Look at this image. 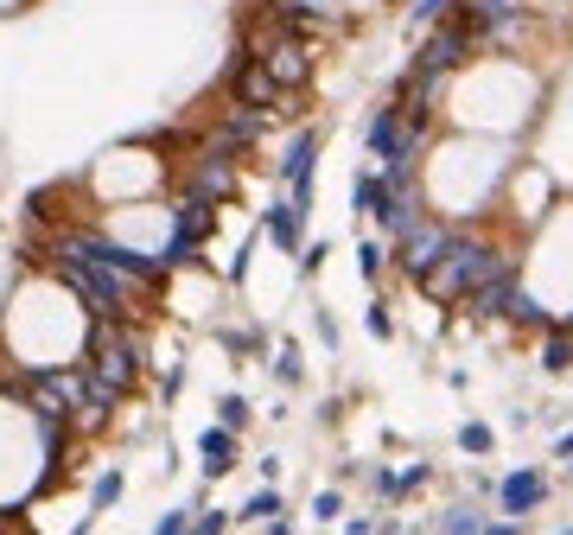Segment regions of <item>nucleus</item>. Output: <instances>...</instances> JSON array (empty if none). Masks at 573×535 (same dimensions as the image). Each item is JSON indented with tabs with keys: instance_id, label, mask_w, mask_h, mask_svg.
<instances>
[{
	"instance_id": "obj_19",
	"label": "nucleus",
	"mask_w": 573,
	"mask_h": 535,
	"mask_svg": "<svg viewBox=\"0 0 573 535\" xmlns=\"http://www.w3.org/2000/svg\"><path fill=\"white\" fill-rule=\"evenodd\" d=\"M484 535H516V529H510V523H491V529H484Z\"/></svg>"
},
{
	"instance_id": "obj_1",
	"label": "nucleus",
	"mask_w": 573,
	"mask_h": 535,
	"mask_svg": "<svg viewBox=\"0 0 573 535\" xmlns=\"http://www.w3.org/2000/svg\"><path fill=\"white\" fill-rule=\"evenodd\" d=\"M497 274H510V262H503L497 249H472V243H453L446 236V255H440V268H433V293H446V300H472V293L484 281H497Z\"/></svg>"
},
{
	"instance_id": "obj_10",
	"label": "nucleus",
	"mask_w": 573,
	"mask_h": 535,
	"mask_svg": "<svg viewBox=\"0 0 573 535\" xmlns=\"http://www.w3.org/2000/svg\"><path fill=\"white\" fill-rule=\"evenodd\" d=\"M121 491H128V478H121L115 465H109V472H96V491H90V497H96V510H109Z\"/></svg>"
},
{
	"instance_id": "obj_11",
	"label": "nucleus",
	"mask_w": 573,
	"mask_h": 535,
	"mask_svg": "<svg viewBox=\"0 0 573 535\" xmlns=\"http://www.w3.org/2000/svg\"><path fill=\"white\" fill-rule=\"evenodd\" d=\"M242 516H249V523H268V516H281V491H255L249 504H242Z\"/></svg>"
},
{
	"instance_id": "obj_2",
	"label": "nucleus",
	"mask_w": 573,
	"mask_h": 535,
	"mask_svg": "<svg viewBox=\"0 0 573 535\" xmlns=\"http://www.w3.org/2000/svg\"><path fill=\"white\" fill-rule=\"evenodd\" d=\"M472 313H478V319H523V325L542 319V313H535V306L523 300V293H516L510 274H497V281H484V287L472 293Z\"/></svg>"
},
{
	"instance_id": "obj_7",
	"label": "nucleus",
	"mask_w": 573,
	"mask_h": 535,
	"mask_svg": "<svg viewBox=\"0 0 573 535\" xmlns=\"http://www.w3.org/2000/svg\"><path fill=\"white\" fill-rule=\"evenodd\" d=\"M198 459H204V472H230L236 465V434H223V427H204V440H198Z\"/></svg>"
},
{
	"instance_id": "obj_5",
	"label": "nucleus",
	"mask_w": 573,
	"mask_h": 535,
	"mask_svg": "<svg viewBox=\"0 0 573 535\" xmlns=\"http://www.w3.org/2000/svg\"><path fill=\"white\" fill-rule=\"evenodd\" d=\"M459 51H465V26H446L440 39H433L427 51H421V83H433V77H446L459 64Z\"/></svg>"
},
{
	"instance_id": "obj_13",
	"label": "nucleus",
	"mask_w": 573,
	"mask_h": 535,
	"mask_svg": "<svg viewBox=\"0 0 573 535\" xmlns=\"http://www.w3.org/2000/svg\"><path fill=\"white\" fill-rule=\"evenodd\" d=\"M274 376H281V383H300V351H293V344H281V357H274Z\"/></svg>"
},
{
	"instance_id": "obj_15",
	"label": "nucleus",
	"mask_w": 573,
	"mask_h": 535,
	"mask_svg": "<svg viewBox=\"0 0 573 535\" xmlns=\"http://www.w3.org/2000/svg\"><path fill=\"white\" fill-rule=\"evenodd\" d=\"M446 535H484V523L472 510H453V516H446Z\"/></svg>"
},
{
	"instance_id": "obj_9",
	"label": "nucleus",
	"mask_w": 573,
	"mask_h": 535,
	"mask_svg": "<svg viewBox=\"0 0 573 535\" xmlns=\"http://www.w3.org/2000/svg\"><path fill=\"white\" fill-rule=\"evenodd\" d=\"M217 427H223V434H242V427H249V402H242V395H223V402H217Z\"/></svg>"
},
{
	"instance_id": "obj_8",
	"label": "nucleus",
	"mask_w": 573,
	"mask_h": 535,
	"mask_svg": "<svg viewBox=\"0 0 573 535\" xmlns=\"http://www.w3.org/2000/svg\"><path fill=\"white\" fill-rule=\"evenodd\" d=\"M268 236H274L281 249H300V204H293V198L268 211Z\"/></svg>"
},
{
	"instance_id": "obj_3",
	"label": "nucleus",
	"mask_w": 573,
	"mask_h": 535,
	"mask_svg": "<svg viewBox=\"0 0 573 535\" xmlns=\"http://www.w3.org/2000/svg\"><path fill=\"white\" fill-rule=\"evenodd\" d=\"M440 255H446V230H408V243H402V268L414 274V281H433Z\"/></svg>"
},
{
	"instance_id": "obj_18",
	"label": "nucleus",
	"mask_w": 573,
	"mask_h": 535,
	"mask_svg": "<svg viewBox=\"0 0 573 535\" xmlns=\"http://www.w3.org/2000/svg\"><path fill=\"white\" fill-rule=\"evenodd\" d=\"M446 7V0H421V7H414V13H421V20H433V13H440Z\"/></svg>"
},
{
	"instance_id": "obj_6",
	"label": "nucleus",
	"mask_w": 573,
	"mask_h": 535,
	"mask_svg": "<svg viewBox=\"0 0 573 535\" xmlns=\"http://www.w3.org/2000/svg\"><path fill=\"white\" fill-rule=\"evenodd\" d=\"M548 497V485H542V472H516V478H503V510L510 516H523V510H535Z\"/></svg>"
},
{
	"instance_id": "obj_16",
	"label": "nucleus",
	"mask_w": 573,
	"mask_h": 535,
	"mask_svg": "<svg viewBox=\"0 0 573 535\" xmlns=\"http://www.w3.org/2000/svg\"><path fill=\"white\" fill-rule=\"evenodd\" d=\"M567 357H573V344L554 338V344H548V370H567Z\"/></svg>"
},
{
	"instance_id": "obj_17",
	"label": "nucleus",
	"mask_w": 573,
	"mask_h": 535,
	"mask_svg": "<svg viewBox=\"0 0 573 535\" xmlns=\"http://www.w3.org/2000/svg\"><path fill=\"white\" fill-rule=\"evenodd\" d=\"M459 440H465V446H472V453H484V446H491V427H478V421H472V427H465V434H459Z\"/></svg>"
},
{
	"instance_id": "obj_4",
	"label": "nucleus",
	"mask_w": 573,
	"mask_h": 535,
	"mask_svg": "<svg viewBox=\"0 0 573 535\" xmlns=\"http://www.w3.org/2000/svg\"><path fill=\"white\" fill-rule=\"evenodd\" d=\"M312 153H319V134H300V141L287 147V160H281V179H287V192L293 204L306 211V179H312Z\"/></svg>"
},
{
	"instance_id": "obj_20",
	"label": "nucleus",
	"mask_w": 573,
	"mask_h": 535,
	"mask_svg": "<svg viewBox=\"0 0 573 535\" xmlns=\"http://www.w3.org/2000/svg\"><path fill=\"white\" fill-rule=\"evenodd\" d=\"M567 535H573V529H567Z\"/></svg>"
},
{
	"instance_id": "obj_14",
	"label": "nucleus",
	"mask_w": 573,
	"mask_h": 535,
	"mask_svg": "<svg viewBox=\"0 0 573 535\" xmlns=\"http://www.w3.org/2000/svg\"><path fill=\"white\" fill-rule=\"evenodd\" d=\"M153 535H191V510H166L160 523H153Z\"/></svg>"
},
{
	"instance_id": "obj_12",
	"label": "nucleus",
	"mask_w": 573,
	"mask_h": 535,
	"mask_svg": "<svg viewBox=\"0 0 573 535\" xmlns=\"http://www.w3.org/2000/svg\"><path fill=\"white\" fill-rule=\"evenodd\" d=\"M223 529H230V516H223V510H191V535H223Z\"/></svg>"
}]
</instances>
